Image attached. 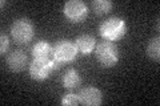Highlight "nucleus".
Here are the masks:
<instances>
[{
  "instance_id": "obj_10",
  "label": "nucleus",
  "mask_w": 160,
  "mask_h": 106,
  "mask_svg": "<svg viewBox=\"0 0 160 106\" xmlns=\"http://www.w3.org/2000/svg\"><path fill=\"white\" fill-rule=\"evenodd\" d=\"M32 54L35 58H53V49L47 41L40 40L33 45Z\"/></svg>"
},
{
  "instance_id": "obj_5",
  "label": "nucleus",
  "mask_w": 160,
  "mask_h": 106,
  "mask_svg": "<svg viewBox=\"0 0 160 106\" xmlns=\"http://www.w3.org/2000/svg\"><path fill=\"white\" fill-rule=\"evenodd\" d=\"M64 15L71 23H82L88 15V7L80 0H69L64 4Z\"/></svg>"
},
{
  "instance_id": "obj_2",
  "label": "nucleus",
  "mask_w": 160,
  "mask_h": 106,
  "mask_svg": "<svg viewBox=\"0 0 160 106\" xmlns=\"http://www.w3.org/2000/svg\"><path fill=\"white\" fill-rule=\"evenodd\" d=\"M127 32V25L123 19L109 17L100 25V35L108 41H118Z\"/></svg>"
},
{
  "instance_id": "obj_3",
  "label": "nucleus",
  "mask_w": 160,
  "mask_h": 106,
  "mask_svg": "<svg viewBox=\"0 0 160 106\" xmlns=\"http://www.w3.org/2000/svg\"><path fill=\"white\" fill-rule=\"evenodd\" d=\"M33 33H35V28L29 19H18L15 20L11 27L12 39L18 44L29 43L33 37Z\"/></svg>"
},
{
  "instance_id": "obj_15",
  "label": "nucleus",
  "mask_w": 160,
  "mask_h": 106,
  "mask_svg": "<svg viewBox=\"0 0 160 106\" xmlns=\"http://www.w3.org/2000/svg\"><path fill=\"white\" fill-rule=\"evenodd\" d=\"M0 40H2V47H0V52H2V54H6L7 50H8V47H9V40H8V37H7L4 33H2V36H0Z\"/></svg>"
},
{
  "instance_id": "obj_9",
  "label": "nucleus",
  "mask_w": 160,
  "mask_h": 106,
  "mask_svg": "<svg viewBox=\"0 0 160 106\" xmlns=\"http://www.w3.org/2000/svg\"><path fill=\"white\" fill-rule=\"evenodd\" d=\"M95 39L91 36V35H82V36L76 37V40H75V47H76L78 52L82 53V54H89L95 48Z\"/></svg>"
},
{
  "instance_id": "obj_4",
  "label": "nucleus",
  "mask_w": 160,
  "mask_h": 106,
  "mask_svg": "<svg viewBox=\"0 0 160 106\" xmlns=\"http://www.w3.org/2000/svg\"><path fill=\"white\" fill-rule=\"evenodd\" d=\"M53 70L52 58H35L29 64V76L36 81H43L48 78Z\"/></svg>"
},
{
  "instance_id": "obj_1",
  "label": "nucleus",
  "mask_w": 160,
  "mask_h": 106,
  "mask_svg": "<svg viewBox=\"0 0 160 106\" xmlns=\"http://www.w3.org/2000/svg\"><path fill=\"white\" fill-rule=\"evenodd\" d=\"M95 56H96L99 64L104 68L115 67L119 60V50L118 47L113 44V41H104L99 43L95 48Z\"/></svg>"
},
{
  "instance_id": "obj_6",
  "label": "nucleus",
  "mask_w": 160,
  "mask_h": 106,
  "mask_svg": "<svg viewBox=\"0 0 160 106\" xmlns=\"http://www.w3.org/2000/svg\"><path fill=\"white\" fill-rule=\"evenodd\" d=\"M78 54V49L75 44L69 40H60L53 48V57L60 62H69L73 61Z\"/></svg>"
},
{
  "instance_id": "obj_12",
  "label": "nucleus",
  "mask_w": 160,
  "mask_h": 106,
  "mask_svg": "<svg viewBox=\"0 0 160 106\" xmlns=\"http://www.w3.org/2000/svg\"><path fill=\"white\" fill-rule=\"evenodd\" d=\"M160 40L159 37H153L149 40V43L147 45V49H146V53L149 58L155 60V61H159V57H160Z\"/></svg>"
},
{
  "instance_id": "obj_11",
  "label": "nucleus",
  "mask_w": 160,
  "mask_h": 106,
  "mask_svg": "<svg viewBox=\"0 0 160 106\" xmlns=\"http://www.w3.org/2000/svg\"><path fill=\"white\" fill-rule=\"evenodd\" d=\"M82 82V77L76 69H68L62 77V84L64 88L67 89H73Z\"/></svg>"
},
{
  "instance_id": "obj_8",
  "label": "nucleus",
  "mask_w": 160,
  "mask_h": 106,
  "mask_svg": "<svg viewBox=\"0 0 160 106\" xmlns=\"http://www.w3.org/2000/svg\"><path fill=\"white\" fill-rule=\"evenodd\" d=\"M7 64L12 72H15V73L23 72L28 65V57H27L26 53L22 52V50H15V52L8 54Z\"/></svg>"
},
{
  "instance_id": "obj_7",
  "label": "nucleus",
  "mask_w": 160,
  "mask_h": 106,
  "mask_svg": "<svg viewBox=\"0 0 160 106\" xmlns=\"http://www.w3.org/2000/svg\"><path fill=\"white\" fill-rule=\"evenodd\" d=\"M78 95H79V102H82L83 105H87V106H98L103 102L102 90H99L98 88H93V86L82 89Z\"/></svg>"
},
{
  "instance_id": "obj_14",
  "label": "nucleus",
  "mask_w": 160,
  "mask_h": 106,
  "mask_svg": "<svg viewBox=\"0 0 160 106\" xmlns=\"http://www.w3.org/2000/svg\"><path fill=\"white\" fill-rule=\"evenodd\" d=\"M79 104V95L72 94V93H67L63 95L62 98V105L64 106H75Z\"/></svg>"
},
{
  "instance_id": "obj_13",
  "label": "nucleus",
  "mask_w": 160,
  "mask_h": 106,
  "mask_svg": "<svg viewBox=\"0 0 160 106\" xmlns=\"http://www.w3.org/2000/svg\"><path fill=\"white\" fill-rule=\"evenodd\" d=\"M112 8V3L108 0H95L92 2V11L96 15H104Z\"/></svg>"
}]
</instances>
